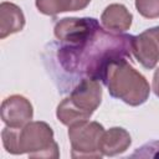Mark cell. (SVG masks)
<instances>
[{
    "mask_svg": "<svg viewBox=\"0 0 159 159\" xmlns=\"http://www.w3.org/2000/svg\"><path fill=\"white\" fill-rule=\"evenodd\" d=\"M102 102V87L99 81L84 77L63 98L56 109L57 119L70 127L77 122L88 120Z\"/></svg>",
    "mask_w": 159,
    "mask_h": 159,
    "instance_id": "277c9868",
    "label": "cell"
},
{
    "mask_svg": "<svg viewBox=\"0 0 159 159\" xmlns=\"http://www.w3.org/2000/svg\"><path fill=\"white\" fill-rule=\"evenodd\" d=\"M130 144V134L122 127H113L104 130L101 140V152L106 157H114L124 153Z\"/></svg>",
    "mask_w": 159,
    "mask_h": 159,
    "instance_id": "8fae6325",
    "label": "cell"
},
{
    "mask_svg": "<svg viewBox=\"0 0 159 159\" xmlns=\"http://www.w3.org/2000/svg\"><path fill=\"white\" fill-rule=\"evenodd\" d=\"M132 157L133 158H135V157H140V158H148V157L158 158L159 157V140L144 144L143 147L138 148L135 150V153L132 154Z\"/></svg>",
    "mask_w": 159,
    "mask_h": 159,
    "instance_id": "5bb4252c",
    "label": "cell"
},
{
    "mask_svg": "<svg viewBox=\"0 0 159 159\" xmlns=\"http://www.w3.org/2000/svg\"><path fill=\"white\" fill-rule=\"evenodd\" d=\"M135 7L145 19L159 17V0H135Z\"/></svg>",
    "mask_w": 159,
    "mask_h": 159,
    "instance_id": "4fadbf2b",
    "label": "cell"
},
{
    "mask_svg": "<svg viewBox=\"0 0 159 159\" xmlns=\"http://www.w3.org/2000/svg\"><path fill=\"white\" fill-rule=\"evenodd\" d=\"M25 15L14 2L2 1L0 4V39L20 32L25 26Z\"/></svg>",
    "mask_w": 159,
    "mask_h": 159,
    "instance_id": "30bf717a",
    "label": "cell"
},
{
    "mask_svg": "<svg viewBox=\"0 0 159 159\" xmlns=\"http://www.w3.org/2000/svg\"><path fill=\"white\" fill-rule=\"evenodd\" d=\"M103 83L113 98L120 99L132 107L145 103L150 94L147 78L138 72L127 58L117 60L108 66Z\"/></svg>",
    "mask_w": 159,
    "mask_h": 159,
    "instance_id": "3957f363",
    "label": "cell"
},
{
    "mask_svg": "<svg viewBox=\"0 0 159 159\" xmlns=\"http://www.w3.org/2000/svg\"><path fill=\"white\" fill-rule=\"evenodd\" d=\"M1 119L7 127L21 128L34 117V108L31 102L21 96L12 94L6 97L1 103Z\"/></svg>",
    "mask_w": 159,
    "mask_h": 159,
    "instance_id": "52a82bcc",
    "label": "cell"
},
{
    "mask_svg": "<svg viewBox=\"0 0 159 159\" xmlns=\"http://www.w3.org/2000/svg\"><path fill=\"white\" fill-rule=\"evenodd\" d=\"M152 36H153V39L157 41V43H158V47H159V26H155V27H150V29H148L147 30Z\"/></svg>",
    "mask_w": 159,
    "mask_h": 159,
    "instance_id": "e0dca14e",
    "label": "cell"
},
{
    "mask_svg": "<svg viewBox=\"0 0 159 159\" xmlns=\"http://www.w3.org/2000/svg\"><path fill=\"white\" fill-rule=\"evenodd\" d=\"M132 40V35L114 34L99 27L80 45H62L57 55L66 71L103 82L106 71L112 62L120 58L130 60Z\"/></svg>",
    "mask_w": 159,
    "mask_h": 159,
    "instance_id": "6da1fadb",
    "label": "cell"
},
{
    "mask_svg": "<svg viewBox=\"0 0 159 159\" xmlns=\"http://www.w3.org/2000/svg\"><path fill=\"white\" fill-rule=\"evenodd\" d=\"M2 145L10 154H27L29 158L60 157L58 145L53 139V130L41 120L29 122L21 128L5 127L1 132Z\"/></svg>",
    "mask_w": 159,
    "mask_h": 159,
    "instance_id": "7a4b0ae2",
    "label": "cell"
},
{
    "mask_svg": "<svg viewBox=\"0 0 159 159\" xmlns=\"http://www.w3.org/2000/svg\"><path fill=\"white\" fill-rule=\"evenodd\" d=\"M91 0H73L72 2V11H80L86 9L89 5Z\"/></svg>",
    "mask_w": 159,
    "mask_h": 159,
    "instance_id": "9a60e30c",
    "label": "cell"
},
{
    "mask_svg": "<svg viewBox=\"0 0 159 159\" xmlns=\"http://www.w3.org/2000/svg\"><path fill=\"white\" fill-rule=\"evenodd\" d=\"M155 96L159 98V67L155 70L154 75H153V86H152Z\"/></svg>",
    "mask_w": 159,
    "mask_h": 159,
    "instance_id": "2e32d148",
    "label": "cell"
},
{
    "mask_svg": "<svg viewBox=\"0 0 159 159\" xmlns=\"http://www.w3.org/2000/svg\"><path fill=\"white\" fill-rule=\"evenodd\" d=\"M99 27L93 17H63L56 22L53 34L63 45L76 46L91 37Z\"/></svg>",
    "mask_w": 159,
    "mask_h": 159,
    "instance_id": "8992f818",
    "label": "cell"
},
{
    "mask_svg": "<svg viewBox=\"0 0 159 159\" xmlns=\"http://www.w3.org/2000/svg\"><path fill=\"white\" fill-rule=\"evenodd\" d=\"M133 15L123 4H111L108 5L101 15V22L107 31L120 34L132 26Z\"/></svg>",
    "mask_w": 159,
    "mask_h": 159,
    "instance_id": "9c48e42d",
    "label": "cell"
},
{
    "mask_svg": "<svg viewBox=\"0 0 159 159\" xmlns=\"http://www.w3.org/2000/svg\"><path fill=\"white\" fill-rule=\"evenodd\" d=\"M104 128L96 120H82L68 127V138L71 143V157L73 159L82 158H102L101 140Z\"/></svg>",
    "mask_w": 159,
    "mask_h": 159,
    "instance_id": "5b68a950",
    "label": "cell"
},
{
    "mask_svg": "<svg viewBox=\"0 0 159 159\" xmlns=\"http://www.w3.org/2000/svg\"><path fill=\"white\" fill-rule=\"evenodd\" d=\"M73 0H35L37 10L48 16H55L61 12L72 11Z\"/></svg>",
    "mask_w": 159,
    "mask_h": 159,
    "instance_id": "7c38bea8",
    "label": "cell"
},
{
    "mask_svg": "<svg viewBox=\"0 0 159 159\" xmlns=\"http://www.w3.org/2000/svg\"><path fill=\"white\" fill-rule=\"evenodd\" d=\"M132 53L135 60L147 70L154 68L159 62L158 43L147 30L137 36H133Z\"/></svg>",
    "mask_w": 159,
    "mask_h": 159,
    "instance_id": "ba28073f",
    "label": "cell"
}]
</instances>
